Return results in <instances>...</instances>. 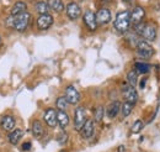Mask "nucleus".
I'll return each mask as SVG.
<instances>
[{"label":"nucleus","instance_id":"15","mask_svg":"<svg viewBox=\"0 0 160 152\" xmlns=\"http://www.w3.org/2000/svg\"><path fill=\"white\" fill-rule=\"evenodd\" d=\"M15 124H16L15 119H14L12 116H10V115L2 116V117H1V121H0L1 129L5 130V131H12V130H15V129H14V128H15Z\"/></svg>","mask_w":160,"mask_h":152},{"label":"nucleus","instance_id":"16","mask_svg":"<svg viewBox=\"0 0 160 152\" xmlns=\"http://www.w3.org/2000/svg\"><path fill=\"white\" fill-rule=\"evenodd\" d=\"M121 104L118 100H115L112 101L108 106H107V110H106V115L110 117V119H115L117 115L121 113Z\"/></svg>","mask_w":160,"mask_h":152},{"label":"nucleus","instance_id":"33","mask_svg":"<svg viewBox=\"0 0 160 152\" xmlns=\"http://www.w3.org/2000/svg\"><path fill=\"white\" fill-rule=\"evenodd\" d=\"M118 152H126V147L124 146H120L118 147Z\"/></svg>","mask_w":160,"mask_h":152},{"label":"nucleus","instance_id":"21","mask_svg":"<svg viewBox=\"0 0 160 152\" xmlns=\"http://www.w3.org/2000/svg\"><path fill=\"white\" fill-rule=\"evenodd\" d=\"M134 69L138 74H147L150 72V64L144 63V62H137L134 64Z\"/></svg>","mask_w":160,"mask_h":152},{"label":"nucleus","instance_id":"37","mask_svg":"<svg viewBox=\"0 0 160 152\" xmlns=\"http://www.w3.org/2000/svg\"><path fill=\"white\" fill-rule=\"evenodd\" d=\"M60 152H65V151H60Z\"/></svg>","mask_w":160,"mask_h":152},{"label":"nucleus","instance_id":"3","mask_svg":"<svg viewBox=\"0 0 160 152\" xmlns=\"http://www.w3.org/2000/svg\"><path fill=\"white\" fill-rule=\"evenodd\" d=\"M122 94L124 96L126 101L136 105V103L138 101V93L134 89V87H132L129 83H124L122 87Z\"/></svg>","mask_w":160,"mask_h":152},{"label":"nucleus","instance_id":"35","mask_svg":"<svg viewBox=\"0 0 160 152\" xmlns=\"http://www.w3.org/2000/svg\"><path fill=\"white\" fill-rule=\"evenodd\" d=\"M0 46H1V37H0Z\"/></svg>","mask_w":160,"mask_h":152},{"label":"nucleus","instance_id":"2","mask_svg":"<svg viewBox=\"0 0 160 152\" xmlns=\"http://www.w3.org/2000/svg\"><path fill=\"white\" fill-rule=\"evenodd\" d=\"M30 21H31V14L28 11L22 13L20 15H16V16H14V22H15L14 29L16 31H19V32H22V31H25L28 27Z\"/></svg>","mask_w":160,"mask_h":152},{"label":"nucleus","instance_id":"6","mask_svg":"<svg viewBox=\"0 0 160 152\" xmlns=\"http://www.w3.org/2000/svg\"><path fill=\"white\" fill-rule=\"evenodd\" d=\"M82 20H84V24L85 26L90 30V31H95L98 29V21H96V14L92 13L91 10H86L82 15Z\"/></svg>","mask_w":160,"mask_h":152},{"label":"nucleus","instance_id":"14","mask_svg":"<svg viewBox=\"0 0 160 152\" xmlns=\"http://www.w3.org/2000/svg\"><path fill=\"white\" fill-rule=\"evenodd\" d=\"M145 16V10L142 8V6H136L133 9V11L131 13V21L134 25H138L140 22H143V19Z\"/></svg>","mask_w":160,"mask_h":152},{"label":"nucleus","instance_id":"5","mask_svg":"<svg viewBox=\"0 0 160 152\" xmlns=\"http://www.w3.org/2000/svg\"><path fill=\"white\" fill-rule=\"evenodd\" d=\"M86 110L82 106H78L74 111V129L80 131L84 124L86 122Z\"/></svg>","mask_w":160,"mask_h":152},{"label":"nucleus","instance_id":"27","mask_svg":"<svg viewBox=\"0 0 160 152\" xmlns=\"http://www.w3.org/2000/svg\"><path fill=\"white\" fill-rule=\"evenodd\" d=\"M143 128H144V122L142 121V120H136L134 121V124L132 125V128H131V133H139L142 130H143Z\"/></svg>","mask_w":160,"mask_h":152},{"label":"nucleus","instance_id":"9","mask_svg":"<svg viewBox=\"0 0 160 152\" xmlns=\"http://www.w3.org/2000/svg\"><path fill=\"white\" fill-rule=\"evenodd\" d=\"M57 113H58V111H56V110L52 109V108H49V109H47V110L44 111V114H43V120H44V122H46L49 128H56V126L58 125Z\"/></svg>","mask_w":160,"mask_h":152},{"label":"nucleus","instance_id":"30","mask_svg":"<svg viewBox=\"0 0 160 152\" xmlns=\"http://www.w3.org/2000/svg\"><path fill=\"white\" fill-rule=\"evenodd\" d=\"M6 26L8 27H10V29H14V26H15V22H14V16L12 15H10L8 19H6Z\"/></svg>","mask_w":160,"mask_h":152},{"label":"nucleus","instance_id":"13","mask_svg":"<svg viewBox=\"0 0 160 152\" xmlns=\"http://www.w3.org/2000/svg\"><path fill=\"white\" fill-rule=\"evenodd\" d=\"M95 133V125H94V121L91 119H88L86 122L84 124V126L81 128L80 130V135L81 137L84 138H90L92 135Z\"/></svg>","mask_w":160,"mask_h":152},{"label":"nucleus","instance_id":"29","mask_svg":"<svg viewBox=\"0 0 160 152\" xmlns=\"http://www.w3.org/2000/svg\"><path fill=\"white\" fill-rule=\"evenodd\" d=\"M57 141H58V144H59V145H64V144H67V141H68V133H65L64 130H62V131L57 135Z\"/></svg>","mask_w":160,"mask_h":152},{"label":"nucleus","instance_id":"12","mask_svg":"<svg viewBox=\"0 0 160 152\" xmlns=\"http://www.w3.org/2000/svg\"><path fill=\"white\" fill-rule=\"evenodd\" d=\"M54 20H53V16L47 14V15H40V18L37 19V27L38 30H48L52 25H53Z\"/></svg>","mask_w":160,"mask_h":152},{"label":"nucleus","instance_id":"25","mask_svg":"<svg viewBox=\"0 0 160 152\" xmlns=\"http://www.w3.org/2000/svg\"><path fill=\"white\" fill-rule=\"evenodd\" d=\"M56 104H57V108H58L59 110H63V111H65V110L68 109V106H69V101L67 100L65 95H64V96H59V98L57 99Z\"/></svg>","mask_w":160,"mask_h":152},{"label":"nucleus","instance_id":"34","mask_svg":"<svg viewBox=\"0 0 160 152\" xmlns=\"http://www.w3.org/2000/svg\"><path fill=\"white\" fill-rule=\"evenodd\" d=\"M123 1H126V3H131L132 0H123Z\"/></svg>","mask_w":160,"mask_h":152},{"label":"nucleus","instance_id":"7","mask_svg":"<svg viewBox=\"0 0 160 152\" xmlns=\"http://www.w3.org/2000/svg\"><path fill=\"white\" fill-rule=\"evenodd\" d=\"M112 19V15H111V11L107 9V8H101L96 11V21H98V25L103 26V25H107Z\"/></svg>","mask_w":160,"mask_h":152},{"label":"nucleus","instance_id":"4","mask_svg":"<svg viewBox=\"0 0 160 152\" xmlns=\"http://www.w3.org/2000/svg\"><path fill=\"white\" fill-rule=\"evenodd\" d=\"M136 48H137L138 56L142 57L143 59H150V58L154 56V48L147 41H144V40L140 41Z\"/></svg>","mask_w":160,"mask_h":152},{"label":"nucleus","instance_id":"24","mask_svg":"<svg viewBox=\"0 0 160 152\" xmlns=\"http://www.w3.org/2000/svg\"><path fill=\"white\" fill-rule=\"evenodd\" d=\"M36 11L40 15H47L48 11H49V6H48L47 1H38L36 4Z\"/></svg>","mask_w":160,"mask_h":152},{"label":"nucleus","instance_id":"26","mask_svg":"<svg viewBox=\"0 0 160 152\" xmlns=\"http://www.w3.org/2000/svg\"><path fill=\"white\" fill-rule=\"evenodd\" d=\"M127 79H128V83H129L132 87H134V85L137 84L138 73L136 72V69H132V71H129V72L127 73Z\"/></svg>","mask_w":160,"mask_h":152},{"label":"nucleus","instance_id":"8","mask_svg":"<svg viewBox=\"0 0 160 152\" xmlns=\"http://www.w3.org/2000/svg\"><path fill=\"white\" fill-rule=\"evenodd\" d=\"M142 38L147 41H154L157 38V26L153 22H147L142 32Z\"/></svg>","mask_w":160,"mask_h":152},{"label":"nucleus","instance_id":"23","mask_svg":"<svg viewBox=\"0 0 160 152\" xmlns=\"http://www.w3.org/2000/svg\"><path fill=\"white\" fill-rule=\"evenodd\" d=\"M133 106L134 105L128 103V101L122 103V105H121V115H122V117H128L132 113V110H133Z\"/></svg>","mask_w":160,"mask_h":152},{"label":"nucleus","instance_id":"18","mask_svg":"<svg viewBox=\"0 0 160 152\" xmlns=\"http://www.w3.org/2000/svg\"><path fill=\"white\" fill-rule=\"evenodd\" d=\"M57 119H58V125L60 126L62 130H64V129L69 125V116H68V114H67L65 111L59 110V111L57 113Z\"/></svg>","mask_w":160,"mask_h":152},{"label":"nucleus","instance_id":"32","mask_svg":"<svg viewBox=\"0 0 160 152\" xmlns=\"http://www.w3.org/2000/svg\"><path fill=\"white\" fill-rule=\"evenodd\" d=\"M145 84H147V78H143V79H142V82H140V88L143 89V88L145 87Z\"/></svg>","mask_w":160,"mask_h":152},{"label":"nucleus","instance_id":"20","mask_svg":"<svg viewBox=\"0 0 160 152\" xmlns=\"http://www.w3.org/2000/svg\"><path fill=\"white\" fill-rule=\"evenodd\" d=\"M22 136H23V131L20 130V129H15V130H12L11 133H9V142L11 145H16L22 138Z\"/></svg>","mask_w":160,"mask_h":152},{"label":"nucleus","instance_id":"31","mask_svg":"<svg viewBox=\"0 0 160 152\" xmlns=\"http://www.w3.org/2000/svg\"><path fill=\"white\" fill-rule=\"evenodd\" d=\"M31 149V142H25L23 145H22V150L23 151H28Z\"/></svg>","mask_w":160,"mask_h":152},{"label":"nucleus","instance_id":"11","mask_svg":"<svg viewBox=\"0 0 160 152\" xmlns=\"http://www.w3.org/2000/svg\"><path fill=\"white\" fill-rule=\"evenodd\" d=\"M67 16L70 20H77L81 16V9L77 3L72 1L67 5Z\"/></svg>","mask_w":160,"mask_h":152},{"label":"nucleus","instance_id":"28","mask_svg":"<svg viewBox=\"0 0 160 152\" xmlns=\"http://www.w3.org/2000/svg\"><path fill=\"white\" fill-rule=\"evenodd\" d=\"M103 115H105V109H103V106H98L96 109H95V122H101L102 121V119H103Z\"/></svg>","mask_w":160,"mask_h":152},{"label":"nucleus","instance_id":"10","mask_svg":"<svg viewBox=\"0 0 160 152\" xmlns=\"http://www.w3.org/2000/svg\"><path fill=\"white\" fill-rule=\"evenodd\" d=\"M65 98H67V100L69 101V104L75 105V104L79 103L80 93L78 92V89H77L75 87L69 85V87H67V89H65Z\"/></svg>","mask_w":160,"mask_h":152},{"label":"nucleus","instance_id":"22","mask_svg":"<svg viewBox=\"0 0 160 152\" xmlns=\"http://www.w3.org/2000/svg\"><path fill=\"white\" fill-rule=\"evenodd\" d=\"M32 133L35 137H41L43 133H44V130H43V125L42 122L38 121V120H35L33 124H32Z\"/></svg>","mask_w":160,"mask_h":152},{"label":"nucleus","instance_id":"17","mask_svg":"<svg viewBox=\"0 0 160 152\" xmlns=\"http://www.w3.org/2000/svg\"><path fill=\"white\" fill-rule=\"evenodd\" d=\"M26 11H27V5L23 1H16L14 4V6L11 8V15H14V16L20 15V14L26 13Z\"/></svg>","mask_w":160,"mask_h":152},{"label":"nucleus","instance_id":"36","mask_svg":"<svg viewBox=\"0 0 160 152\" xmlns=\"http://www.w3.org/2000/svg\"><path fill=\"white\" fill-rule=\"evenodd\" d=\"M103 1H111V0H103Z\"/></svg>","mask_w":160,"mask_h":152},{"label":"nucleus","instance_id":"19","mask_svg":"<svg viewBox=\"0 0 160 152\" xmlns=\"http://www.w3.org/2000/svg\"><path fill=\"white\" fill-rule=\"evenodd\" d=\"M47 4L49 6L51 10L56 11V13H62L64 10V3L62 0H47Z\"/></svg>","mask_w":160,"mask_h":152},{"label":"nucleus","instance_id":"1","mask_svg":"<svg viewBox=\"0 0 160 152\" xmlns=\"http://www.w3.org/2000/svg\"><path fill=\"white\" fill-rule=\"evenodd\" d=\"M132 25V21H131V13L128 10H124V11H121L117 14L116 20H115V29L117 32L120 34H126L128 31V29L131 27Z\"/></svg>","mask_w":160,"mask_h":152}]
</instances>
